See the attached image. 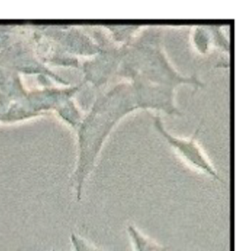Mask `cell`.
<instances>
[{
  "label": "cell",
  "instance_id": "7",
  "mask_svg": "<svg viewBox=\"0 0 251 251\" xmlns=\"http://www.w3.org/2000/svg\"><path fill=\"white\" fill-rule=\"evenodd\" d=\"M128 82L131 85L138 110H152L171 116H181V112L176 104V89L140 80Z\"/></svg>",
  "mask_w": 251,
  "mask_h": 251
},
{
  "label": "cell",
  "instance_id": "8",
  "mask_svg": "<svg viewBox=\"0 0 251 251\" xmlns=\"http://www.w3.org/2000/svg\"><path fill=\"white\" fill-rule=\"evenodd\" d=\"M128 237L131 241L133 251H167L168 248L152 240L150 237L142 233L135 226L128 225L126 226Z\"/></svg>",
  "mask_w": 251,
  "mask_h": 251
},
{
  "label": "cell",
  "instance_id": "4",
  "mask_svg": "<svg viewBox=\"0 0 251 251\" xmlns=\"http://www.w3.org/2000/svg\"><path fill=\"white\" fill-rule=\"evenodd\" d=\"M93 38L99 45V51L82 63L81 83H90L95 88H100L117 75L126 45L116 44L103 30H95Z\"/></svg>",
  "mask_w": 251,
  "mask_h": 251
},
{
  "label": "cell",
  "instance_id": "12",
  "mask_svg": "<svg viewBox=\"0 0 251 251\" xmlns=\"http://www.w3.org/2000/svg\"><path fill=\"white\" fill-rule=\"evenodd\" d=\"M70 240L74 251H102L97 246L85 240L83 237L72 232L70 235Z\"/></svg>",
  "mask_w": 251,
  "mask_h": 251
},
{
  "label": "cell",
  "instance_id": "9",
  "mask_svg": "<svg viewBox=\"0 0 251 251\" xmlns=\"http://www.w3.org/2000/svg\"><path fill=\"white\" fill-rule=\"evenodd\" d=\"M107 34L118 45H127L143 28L140 25H105Z\"/></svg>",
  "mask_w": 251,
  "mask_h": 251
},
{
  "label": "cell",
  "instance_id": "2",
  "mask_svg": "<svg viewBox=\"0 0 251 251\" xmlns=\"http://www.w3.org/2000/svg\"><path fill=\"white\" fill-rule=\"evenodd\" d=\"M117 75L126 78V81L140 80L174 89L179 85L193 88L204 86L197 75H184L173 66L163 46L162 32L156 26L142 28L126 46Z\"/></svg>",
  "mask_w": 251,
  "mask_h": 251
},
{
  "label": "cell",
  "instance_id": "11",
  "mask_svg": "<svg viewBox=\"0 0 251 251\" xmlns=\"http://www.w3.org/2000/svg\"><path fill=\"white\" fill-rule=\"evenodd\" d=\"M213 38V47L219 48L226 53H229V41L223 31L222 27L219 25L210 26Z\"/></svg>",
  "mask_w": 251,
  "mask_h": 251
},
{
  "label": "cell",
  "instance_id": "3",
  "mask_svg": "<svg viewBox=\"0 0 251 251\" xmlns=\"http://www.w3.org/2000/svg\"><path fill=\"white\" fill-rule=\"evenodd\" d=\"M0 69L19 75H36L59 85L71 84L39 61L30 40L28 25H0Z\"/></svg>",
  "mask_w": 251,
  "mask_h": 251
},
{
  "label": "cell",
  "instance_id": "10",
  "mask_svg": "<svg viewBox=\"0 0 251 251\" xmlns=\"http://www.w3.org/2000/svg\"><path fill=\"white\" fill-rule=\"evenodd\" d=\"M192 45L195 50L201 54L206 55L213 48V38L210 26L196 25L193 27L191 34Z\"/></svg>",
  "mask_w": 251,
  "mask_h": 251
},
{
  "label": "cell",
  "instance_id": "6",
  "mask_svg": "<svg viewBox=\"0 0 251 251\" xmlns=\"http://www.w3.org/2000/svg\"><path fill=\"white\" fill-rule=\"evenodd\" d=\"M38 27L64 51L74 57L90 58L99 51V45L93 36L79 27L70 25H38Z\"/></svg>",
  "mask_w": 251,
  "mask_h": 251
},
{
  "label": "cell",
  "instance_id": "1",
  "mask_svg": "<svg viewBox=\"0 0 251 251\" xmlns=\"http://www.w3.org/2000/svg\"><path fill=\"white\" fill-rule=\"evenodd\" d=\"M137 110L130 83L122 81L99 94L83 115L75 129L77 156L71 176L77 201L108 136L126 116Z\"/></svg>",
  "mask_w": 251,
  "mask_h": 251
},
{
  "label": "cell",
  "instance_id": "5",
  "mask_svg": "<svg viewBox=\"0 0 251 251\" xmlns=\"http://www.w3.org/2000/svg\"><path fill=\"white\" fill-rule=\"evenodd\" d=\"M153 126L163 139L177 153V155L190 167L212 178L223 181L216 168L198 142L200 126L189 137H179L172 134L164 126L160 115L154 116Z\"/></svg>",
  "mask_w": 251,
  "mask_h": 251
},
{
  "label": "cell",
  "instance_id": "13",
  "mask_svg": "<svg viewBox=\"0 0 251 251\" xmlns=\"http://www.w3.org/2000/svg\"><path fill=\"white\" fill-rule=\"evenodd\" d=\"M52 251H56V250H55V249H52Z\"/></svg>",
  "mask_w": 251,
  "mask_h": 251
}]
</instances>
